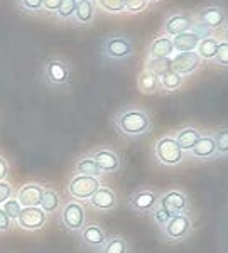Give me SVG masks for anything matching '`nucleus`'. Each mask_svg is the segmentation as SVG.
<instances>
[{
  "label": "nucleus",
  "mask_w": 228,
  "mask_h": 253,
  "mask_svg": "<svg viewBox=\"0 0 228 253\" xmlns=\"http://www.w3.org/2000/svg\"><path fill=\"white\" fill-rule=\"evenodd\" d=\"M112 125L119 135L136 140L152 132V118L145 108L127 107L122 108L112 117Z\"/></svg>",
  "instance_id": "obj_1"
},
{
  "label": "nucleus",
  "mask_w": 228,
  "mask_h": 253,
  "mask_svg": "<svg viewBox=\"0 0 228 253\" xmlns=\"http://www.w3.org/2000/svg\"><path fill=\"white\" fill-rule=\"evenodd\" d=\"M136 54V46L132 39L125 34H112L101 42V56L107 61L113 63H124Z\"/></svg>",
  "instance_id": "obj_2"
},
{
  "label": "nucleus",
  "mask_w": 228,
  "mask_h": 253,
  "mask_svg": "<svg viewBox=\"0 0 228 253\" xmlns=\"http://www.w3.org/2000/svg\"><path fill=\"white\" fill-rule=\"evenodd\" d=\"M43 76L47 86L51 88H64L71 83L73 78V68L71 63L66 58L54 56L44 63Z\"/></svg>",
  "instance_id": "obj_3"
},
{
  "label": "nucleus",
  "mask_w": 228,
  "mask_h": 253,
  "mask_svg": "<svg viewBox=\"0 0 228 253\" xmlns=\"http://www.w3.org/2000/svg\"><path fill=\"white\" fill-rule=\"evenodd\" d=\"M152 154L156 162L162 167H178L184 162L186 157V154L182 152L174 137L171 135L161 137L159 140H156L152 147Z\"/></svg>",
  "instance_id": "obj_4"
},
{
  "label": "nucleus",
  "mask_w": 228,
  "mask_h": 253,
  "mask_svg": "<svg viewBox=\"0 0 228 253\" xmlns=\"http://www.w3.org/2000/svg\"><path fill=\"white\" fill-rule=\"evenodd\" d=\"M194 22H196V27L210 32V34L213 31L223 29L228 22L225 7L220 3H208L194 14Z\"/></svg>",
  "instance_id": "obj_5"
},
{
  "label": "nucleus",
  "mask_w": 228,
  "mask_h": 253,
  "mask_svg": "<svg viewBox=\"0 0 228 253\" xmlns=\"http://www.w3.org/2000/svg\"><path fill=\"white\" fill-rule=\"evenodd\" d=\"M161 193H157L152 187H139L127 199V206L132 213L140 216H149L159 206Z\"/></svg>",
  "instance_id": "obj_6"
},
{
  "label": "nucleus",
  "mask_w": 228,
  "mask_h": 253,
  "mask_svg": "<svg viewBox=\"0 0 228 253\" xmlns=\"http://www.w3.org/2000/svg\"><path fill=\"white\" fill-rule=\"evenodd\" d=\"M193 233V218L189 214H176L161 230V238L166 243H181Z\"/></svg>",
  "instance_id": "obj_7"
},
{
  "label": "nucleus",
  "mask_w": 228,
  "mask_h": 253,
  "mask_svg": "<svg viewBox=\"0 0 228 253\" xmlns=\"http://www.w3.org/2000/svg\"><path fill=\"white\" fill-rule=\"evenodd\" d=\"M101 187V181L98 177H90V175H73L68 182V194L73 198V201H88L93 194Z\"/></svg>",
  "instance_id": "obj_8"
},
{
  "label": "nucleus",
  "mask_w": 228,
  "mask_h": 253,
  "mask_svg": "<svg viewBox=\"0 0 228 253\" xmlns=\"http://www.w3.org/2000/svg\"><path fill=\"white\" fill-rule=\"evenodd\" d=\"M194 26H196V22H194V14H191L188 10H174L164 19L162 31H164L166 36L174 38V36H179V34H182V32L193 31Z\"/></svg>",
  "instance_id": "obj_9"
},
{
  "label": "nucleus",
  "mask_w": 228,
  "mask_h": 253,
  "mask_svg": "<svg viewBox=\"0 0 228 253\" xmlns=\"http://www.w3.org/2000/svg\"><path fill=\"white\" fill-rule=\"evenodd\" d=\"M159 206L169 211L171 214H189L191 211V198L182 189H169L161 194Z\"/></svg>",
  "instance_id": "obj_10"
},
{
  "label": "nucleus",
  "mask_w": 228,
  "mask_h": 253,
  "mask_svg": "<svg viewBox=\"0 0 228 253\" xmlns=\"http://www.w3.org/2000/svg\"><path fill=\"white\" fill-rule=\"evenodd\" d=\"M61 223L71 233H80L87 224V211L78 201H70L61 210Z\"/></svg>",
  "instance_id": "obj_11"
},
{
  "label": "nucleus",
  "mask_w": 228,
  "mask_h": 253,
  "mask_svg": "<svg viewBox=\"0 0 228 253\" xmlns=\"http://www.w3.org/2000/svg\"><path fill=\"white\" fill-rule=\"evenodd\" d=\"M90 156L93 157V161L98 164L100 170L103 174H113L119 172L124 166V161H122V156L117 150L110 149V147H98V149L91 150Z\"/></svg>",
  "instance_id": "obj_12"
},
{
  "label": "nucleus",
  "mask_w": 228,
  "mask_h": 253,
  "mask_svg": "<svg viewBox=\"0 0 228 253\" xmlns=\"http://www.w3.org/2000/svg\"><path fill=\"white\" fill-rule=\"evenodd\" d=\"M203 61L198 56L196 51L193 52H176V54L171 58V69L178 75H181L182 78L191 76L201 68Z\"/></svg>",
  "instance_id": "obj_13"
},
{
  "label": "nucleus",
  "mask_w": 228,
  "mask_h": 253,
  "mask_svg": "<svg viewBox=\"0 0 228 253\" xmlns=\"http://www.w3.org/2000/svg\"><path fill=\"white\" fill-rule=\"evenodd\" d=\"M47 221V214L41 208H22L20 214L15 219V224L20 230L26 231H38L43 230Z\"/></svg>",
  "instance_id": "obj_14"
},
{
  "label": "nucleus",
  "mask_w": 228,
  "mask_h": 253,
  "mask_svg": "<svg viewBox=\"0 0 228 253\" xmlns=\"http://www.w3.org/2000/svg\"><path fill=\"white\" fill-rule=\"evenodd\" d=\"M78 236H80V242L83 243L85 247L96 253L100 252V248L103 247V243L107 242V238H108L107 231H105L98 223H87L83 230L78 233Z\"/></svg>",
  "instance_id": "obj_15"
},
{
  "label": "nucleus",
  "mask_w": 228,
  "mask_h": 253,
  "mask_svg": "<svg viewBox=\"0 0 228 253\" xmlns=\"http://www.w3.org/2000/svg\"><path fill=\"white\" fill-rule=\"evenodd\" d=\"M206 36H211V34L194 26L193 31H188V32H182V34H179V36H174V38H173L174 51H176V52H193V51H196L199 41H201L203 38H206Z\"/></svg>",
  "instance_id": "obj_16"
},
{
  "label": "nucleus",
  "mask_w": 228,
  "mask_h": 253,
  "mask_svg": "<svg viewBox=\"0 0 228 253\" xmlns=\"http://www.w3.org/2000/svg\"><path fill=\"white\" fill-rule=\"evenodd\" d=\"M44 189L46 187L39 184V182H26L17 191L15 198H17L19 205L22 208H39L44 196Z\"/></svg>",
  "instance_id": "obj_17"
},
{
  "label": "nucleus",
  "mask_w": 228,
  "mask_h": 253,
  "mask_svg": "<svg viewBox=\"0 0 228 253\" xmlns=\"http://www.w3.org/2000/svg\"><path fill=\"white\" fill-rule=\"evenodd\" d=\"M90 206L96 211H101V213H110L113 211L119 205V198H117L115 191L108 186H101L91 198L88 199Z\"/></svg>",
  "instance_id": "obj_18"
},
{
  "label": "nucleus",
  "mask_w": 228,
  "mask_h": 253,
  "mask_svg": "<svg viewBox=\"0 0 228 253\" xmlns=\"http://www.w3.org/2000/svg\"><path fill=\"white\" fill-rule=\"evenodd\" d=\"M188 156L193 159V161H199V162H208V161H215V159H218L217 144H215L213 137L205 135V133H203V137L199 138L198 144L189 150Z\"/></svg>",
  "instance_id": "obj_19"
},
{
  "label": "nucleus",
  "mask_w": 228,
  "mask_h": 253,
  "mask_svg": "<svg viewBox=\"0 0 228 253\" xmlns=\"http://www.w3.org/2000/svg\"><path fill=\"white\" fill-rule=\"evenodd\" d=\"M174 54H176V51H174L173 38L166 34L154 38L147 47V58L150 59H171Z\"/></svg>",
  "instance_id": "obj_20"
},
{
  "label": "nucleus",
  "mask_w": 228,
  "mask_h": 253,
  "mask_svg": "<svg viewBox=\"0 0 228 253\" xmlns=\"http://www.w3.org/2000/svg\"><path fill=\"white\" fill-rule=\"evenodd\" d=\"M203 137V132L199 126H193V125H188V126H182L176 132L174 135V140L178 142V145L181 147V150L184 154H188L194 145L198 144V140Z\"/></svg>",
  "instance_id": "obj_21"
},
{
  "label": "nucleus",
  "mask_w": 228,
  "mask_h": 253,
  "mask_svg": "<svg viewBox=\"0 0 228 253\" xmlns=\"http://www.w3.org/2000/svg\"><path fill=\"white\" fill-rule=\"evenodd\" d=\"M95 14H96L95 0H91V2H78L75 14H73V17H71V22L81 27L90 26V24H93V20H95Z\"/></svg>",
  "instance_id": "obj_22"
},
{
  "label": "nucleus",
  "mask_w": 228,
  "mask_h": 253,
  "mask_svg": "<svg viewBox=\"0 0 228 253\" xmlns=\"http://www.w3.org/2000/svg\"><path fill=\"white\" fill-rule=\"evenodd\" d=\"M137 88L144 95H156L161 89V80H159L157 75H154L152 71L144 68L137 76Z\"/></svg>",
  "instance_id": "obj_23"
},
{
  "label": "nucleus",
  "mask_w": 228,
  "mask_h": 253,
  "mask_svg": "<svg viewBox=\"0 0 228 253\" xmlns=\"http://www.w3.org/2000/svg\"><path fill=\"white\" fill-rule=\"evenodd\" d=\"M75 175H90V177H101L103 172L100 170L98 164H96L95 161H93V157L90 156V154H85V156H81L78 161H76L75 164Z\"/></svg>",
  "instance_id": "obj_24"
},
{
  "label": "nucleus",
  "mask_w": 228,
  "mask_h": 253,
  "mask_svg": "<svg viewBox=\"0 0 228 253\" xmlns=\"http://www.w3.org/2000/svg\"><path fill=\"white\" fill-rule=\"evenodd\" d=\"M218 44H220V41L215 38V36H206V38H203L199 41L196 52L199 58H201V61H213L218 51Z\"/></svg>",
  "instance_id": "obj_25"
},
{
  "label": "nucleus",
  "mask_w": 228,
  "mask_h": 253,
  "mask_svg": "<svg viewBox=\"0 0 228 253\" xmlns=\"http://www.w3.org/2000/svg\"><path fill=\"white\" fill-rule=\"evenodd\" d=\"M98 253H130L129 242L122 235H108Z\"/></svg>",
  "instance_id": "obj_26"
},
{
  "label": "nucleus",
  "mask_w": 228,
  "mask_h": 253,
  "mask_svg": "<svg viewBox=\"0 0 228 253\" xmlns=\"http://www.w3.org/2000/svg\"><path fill=\"white\" fill-rule=\"evenodd\" d=\"M41 210L44 213H56V211L61 208V196L56 189L52 187H46L44 189V196H43V201H41Z\"/></svg>",
  "instance_id": "obj_27"
},
{
  "label": "nucleus",
  "mask_w": 228,
  "mask_h": 253,
  "mask_svg": "<svg viewBox=\"0 0 228 253\" xmlns=\"http://www.w3.org/2000/svg\"><path fill=\"white\" fill-rule=\"evenodd\" d=\"M159 80H161V89L164 93L178 91V89L182 86V83H184V78H182L181 75H178V73H174L173 69L168 73H164Z\"/></svg>",
  "instance_id": "obj_28"
},
{
  "label": "nucleus",
  "mask_w": 228,
  "mask_h": 253,
  "mask_svg": "<svg viewBox=\"0 0 228 253\" xmlns=\"http://www.w3.org/2000/svg\"><path fill=\"white\" fill-rule=\"evenodd\" d=\"M211 137H213L215 144H217L218 157H228V126H218Z\"/></svg>",
  "instance_id": "obj_29"
},
{
  "label": "nucleus",
  "mask_w": 228,
  "mask_h": 253,
  "mask_svg": "<svg viewBox=\"0 0 228 253\" xmlns=\"http://www.w3.org/2000/svg\"><path fill=\"white\" fill-rule=\"evenodd\" d=\"M96 7H100L101 10H105L107 14H124L125 12V3L124 0H95Z\"/></svg>",
  "instance_id": "obj_30"
},
{
  "label": "nucleus",
  "mask_w": 228,
  "mask_h": 253,
  "mask_svg": "<svg viewBox=\"0 0 228 253\" xmlns=\"http://www.w3.org/2000/svg\"><path fill=\"white\" fill-rule=\"evenodd\" d=\"M144 68L149 69V71H152L154 75H157L159 78H161L164 73L171 71V59H150V58H147Z\"/></svg>",
  "instance_id": "obj_31"
},
{
  "label": "nucleus",
  "mask_w": 228,
  "mask_h": 253,
  "mask_svg": "<svg viewBox=\"0 0 228 253\" xmlns=\"http://www.w3.org/2000/svg\"><path fill=\"white\" fill-rule=\"evenodd\" d=\"M76 5H78V0H63L59 5L58 12H56V19L59 20H71L73 14L76 10Z\"/></svg>",
  "instance_id": "obj_32"
},
{
  "label": "nucleus",
  "mask_w": 228,
  "mask_h": 253,
  "mask_svg": "<svg viewBox=\"0 0 228 253\" xmlns=\"http://www.w3.org/2000/svg\"><path fill=\"white\" fill-rule=\"evenodd\" d=\"M149 216H150V219H152V223L159 228V231H161L162 228L166 226V223H168L174 214H171L169 211H166V210H164V208L157 206L156 210H154Z\"/></svg>",
  "instance_id": "obj_33"
},
{
  "label": "nucleus",
  "mask_w": 228,
  "mask_h": 253,
  "mask_svg": "<svg viewBox=\"0 0 228 253\" xmlns=\"http://www.w3.org/2000/svg\"><path fill=\"white\" fill-rule=\"evenodd\" d=\"M211 63L218 68H228V42H225V41H220L217 56H215V59L211 61Z\"/></svg>",
  "instance_id": "obj_34"
},
{
  "label": "nucleus",
  "mask_w": 228,
  "mask_h": 253,
  "mask_svg": "<svg viewBox=\"0 0 228 253\" xmlns=\"http://www.w3.org/2000/svg\"><path fill=\"white\" fill-rule=\"evenodd\" d=\"M2 210H3V213H5L12 219V221H15V219H17V216L20 214V211H22V206L19 205L17 198H10L9 201L3 203Z\"/></svg>",
  "instance_id": "obj_35"
},
{
  "label": "nucleus",
  "mask_w": 228,
  "mask_h": 253,
  "mask_svg": "<svg viewBox=\"0 0 228 253\" xmlns=\"http://www.w3.org/2000/svg\"><path fill=\"white\" fill-rule=\"evenodd\" d=\"M124 3L127 14H139V12L147 10L150 5L147 0H124Z\"/></svg>",
  "instance_id": "obj_36"
},
{
  "label": "nucleus",
  "mask_w": 228,
  "mask_h": 253,
  "mask_svg": "<svg viewBox=\"0 0 228 253\" xmlns=\"http://www.w3.org/2000/svg\"><path fill=\"white\" fill-rule=\"evenodd\" d=\"M17 3L27 14H39L43 10V0H17Z\"/></svg>",
  "instance_id": "obj_37"
},
{
  "label": "nucleus",
  "mask_w": 228,
  "mask_h": 253,
  "mask_svg": "<svg viewBox=\"0 0 228 253\" xmlns=\"http://www.w3.org/2000/svg\"><path fill=\"white\" fill-rule=\"evenodd\" d=\"M14 187H12L10 182H7V181H3V182H0V208L3 206V203L5 201H9L10 198H14Z\"/></svg>",
  "instance_id": "obj_38"
},
{
  "label": "nucleus",
  "mask_w": 228,
  "mask_h": 253,
  "mask_svg": "<svg viewBox=\"0 0 228 253\" xmlns=\"http://www.w3.org/2000/svg\"><path fill=\"white\" fill-rule=\"evenodd\" d=\"M12 224H14V221H12L9 216L3 213L2 208H0V233H7V231H10Z\"/></svg>",
  "instance_id": "obj_39"
},
{
  "label": "nucleus",
  "mask_w": 228,
  "mask_h": 253,
  "mask_svg": "<svg viewBox=\"0 0 228 253\" xmlns=\"http://www.w3.org/2000/svg\"><path fill=\"white\" fill-rule=\"evenodd\" d=\"M63 0H43V10H46L47 14H56Z\"/></svg>",
  "instance_id": "obj_40"
},
{
  "label": "nucleus",
  "mask_w": 228,
  "mask_h": 253,
  "mask_svg": "<svg viewBox=\"0 0 228 253\" xmlns=\"http://www.w3.org/2000/svg\"><path fill=\"white\" fill-rule=\"evenodd\" d=\"M9 172H10L9 162L5 161V157L0 156V182H3L7 177H9Z\"/></svg>",
  "instance_id": "obj_41"
},
{
  "label": "nucleus",
  "mask_w": 228,
  "mask_h": 253,
  "mask_svg": "<svg viewBox=\"0 0 228 253\" xmlns=\"http://www.w3.org/2000/svg\"><path fill=\"white\" fill-rule=\"evenodd\" d=\"M222 41H225V42H228V22H227V26L222 29Z\"/></svg>",
  "instance_id": "obj_42"
},
{
  "label": "nucleus",
  "mask_w": 228,
  "mask_h": 253,
  "mask_svg": "<svg viewBox=\"0 0 228 253\" xmlns=\"http://www.w3.org/2000/svg\"><path fill=\"white\" fill-rule=\"evenodd\" d=\"M149 3H154V2H161V0H147Z\"/></svg>",
  "instance_id": "obj_43"
},
{
  "label": "nucleus",
  "mask_w": 228,
  "mask_h": 253,
  "mask_svg": "<svg viewBox=\"0 0 228 253\" xmlns=\"http://www.w3.org/2000/svg\"><path fill=\"white\" fill-rule=\"evenodd\" d=\"M78 2H91V0H78Z\"/></svg>",
  "instance_id": "obj_44"
}]
</instances>
